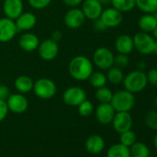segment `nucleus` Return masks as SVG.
Returning <instances> with one entry per match:
<instances>
[{
    "instance_id": "29",
    "label": "nucleus",
    "mask_w": 157,
    "mask_h": 157,
    "mask_svg": "<svg viewBox=\"0 0 157 157\" xmlns=\"http://www.w3.org/2000/svg\"><path fill=\"white\" fill-rule=\"evenodd\" d=\"M112 96H113L112 91L106 86H103L101 88H98L95 91V98L100 104L110 103Z\"/></svg>"
},
{
    "instance_id": "28",
    "label": "nucleus",
    "mask_w": 157,
    "mask_h": 157,
    "mask_svg": "<svg viewBox=\"0 0 157 157\" xmlns=\"http://www.w3.org/2000/svg\"><path fill=\"white\" fill-rule=\"evenodd\" d=\"M136 7L143 13L152 14L157 10V0H135Z\"/></svg>"
},
{
    "instance_id": "37",
    "label": "nucleus",
    "mask_w": 157,
    "mask_h": 157,
    "mask_svg": "<svg viewBox=\"0 0 157 157\" xmlns=\"http://www.w3.org/2000/svg\"><path fill=\"white\" fill-rule=\"evenodd\" d=\"M10 95V90L6 85H0V100L7 101Z\"/></svg>"
},
{
    "instance_id": "22",
    "label": "nucleus",
    "mask_w": 157,
    "mask_h": 157,
    "mask_svg": "<svg viewBox=\"0 0 157 157\" xmlns=\"http://www.w3.org/2000/svg\"><path fill=\"white\" fill-rule=\"evenodd\" d=\"M138 26L140 32L151 33L153 29L157 26V22L151 13H144L138 21Z\"/></svg>"
},
{
    "instance_id": "43",
    "label": "nucleus",
    "mask_w": 157,
    "mask_h": 157,
    "mask_svg": "<svg viewBox=\"0 0 157 157\" xmlns=\"http://www.w3.org/2000/svg\"><path fill=\"white\" fill-rule=\"evenodd\" d=\"M151 34H152V37L156 40L157 39V26L153 29V31L151 32Z\"/></svg>"
},
{
    "instance_id": "24",
    "label": "nucleus",
    "mask_w": 157,
    "mask_h": 157,
    "mask_svg": "<svg viewBox=\"0 0 157 157\" xmlns=\"http://www.w3.org/2000/svg\"><path fill=\"white\" fill-rule=\"evenodd\" d=\"M106 157H130L129 147L125 146L120 142L113 144L108 148Z\"/></svg>"
},
{
    "instance_id": "35",
    "label": "nucleus",
    "mask_w": 157,
    "mask_h": 157,
    "mask_svg": "<svg viewBox=\"0 0 157 157\" xmlns=\"http://www.w3.org/2000/svg\"><path fill=\"white\" fill-rule=\"evenodd\" d=\"M146 77H147L148 84L157 87V68H151L146 73Z\"/></svg>"
},
{
    "instance_id": "12",
    "label": "nucleus",
    "mask_w": 157,
    "mask_h": 157,
    "mask_svg": "<svg viewBox=\"0 0 157 157\" xmlns=\"http://www.w3.org/2000/svg\"><path fill=\"white\" fill-rule=\"evenodd\" d=\"M18 33L14 20L7 17L0 19V43H9L14 39Z\"/></svg>"
},
{
    "instance_id": "6",
    "label": "nucleus",
    "mask_w": 157,
    "mask_h": 157,
    "mask_svg": "<svg viewBox=\"0 0 157 157\" xmlns=\"http://www.w3.org/2000/svg\"><path fill=\"white\" fill-rule=\"evenodd\" d=\"M115 56L113 52L105 46L98 47L93 55L94 66L97 67L101 70H107L109 67L114 66Z\"/></svg>"
},
{
    "instance_id": "31",
    "label": "nucleus",
    "mask_w": 157,
    "mask_h": 157,
    "mask_svg": "<svg viewBox=\"0 0 157 157\" xmlns=\"http://www.w3.org/2000/svg\"><path fill=\"white\" fill-rule=\"evenodd\" d=\"M137 141V136L136 133L134 131H132L131 129L127 130L125 132L120 133L119 136V142L125 146L130 147L133 143H135Z\"/></svg>"
},
{
    "instance_id": "8",
    "label": "nucleus",
    "mask_w": 157,
    "mask_h": 157,
    "mask_svg": "<svg viewBox=\"0 0 157 157\" xmlns=\"http://www.w3.org/2000/svg\"><path fill=\"white\" fill-rule=\"evenodd\" d=\"M39 56L44 61H53L59 53L58 43L53 41L51 38L45 39L39 44L37 48Z\"/></svg>"
},
{
    "instance_id": "38",
    "label": "nucleus",
    "mask_w": 157,
    "mask_h": 157,
    "mask_svg": "<svg viewBox=\"0 0 157 157\" xmlns=\"http://www.w3.org/2000/svg\"><path fill=\"white\" fill-rule=\"evenodd\" d=\"M94 29L97 32H105L107 30V27L104 24V22L100 19H97L94 21Z\"/></svg>"
},
{
    "instance_id": "13",
    "label": "nucleus",
    "mask_w": 157,
    "mask_h": 157,
    "mask_svg": "<svg viewBox=\"0 0 157 157\" xmlns=\"http://www.w3.org/2000/svg\"><path fill=\"white\" fill-rule=\"evenodd\" d=\"M82 10L87 20L95 21L100 18L103 12V5L98 0H83Z\"/></svg>"
},
{
    "instance_id": "15",
    "label": "nucleus",
    "mask_w": 157,
    "mask_h": 157,
    "mask_svg": "<svg viewBox=\"0 0 157 157\" xmlns=\"http://www.w3.org/2000/svg\"><path fill=\"white\" fill-rule=\"evenodd\" d=\"M115 114L116 111L110 103L100 104L95 109V117L97 121L102 125L111 124Z\"/></svg>"
},
{
    "instance_id": "42",
    "label": "nucleus",
    "mask_w": 157,
    "mask_h": 157,
    "mask_svg": "<svg viewBox=\"0 0 157 157\" xmlns=\"http://www.w3.org/2000/svg\"><path fill=\"white\" fill-rule=\"evenodd\" d=\"M152 144H153V146L157 149V131H156V133L154 134V136H153V138H152Z\"/></svg>"
},
{
    "instance_id": "5",
    "label": "nucleus",
    "mask_w": 157,
    "mask_h": 157,
    "mask_svg": "<svg viewBox=\"0 0 157 157\" xmlns=\"http://www.w3.org/2000/svg\"><path fill=\"white\" fill-rule=\"evenodd\" d=\"M134 49L138 51L140 55L149 56L153 53L155 39L151 35V33L140 32L136 33L133 37Z\"/></svg>"
},
{
    "instance_id": "19",
    "label": "nucleus",
    "mask_w": 157,
    "mask_h": 157,
    "mask_svg": "<svg viewBox=\"0 0 157 157\" xmlns=\"http://www.w3.org/2000/svg\"><path fill=\"white\" fill-rule=\"evenodd\" d=\"M105 142L102 136L98 134H93L89 136L85 141L86 151L94 155L101 153L105 150Z\"/></svg>"
},
{
    "instance_id": "39",
    "label": "nucleus",
    "mask_w": 157,
    "mask_h": 157,
    "mask_svg": "<svg viewBox=\"0 0 157 157\" xmlns=\"http://www.w3.org/2000/svg\"><path fill=\"white\" fill-rule=\"evenodd\" d=\"M62 1L66 6L69 8H76L77 6L82 4L83 0H62Z\"/></svg>"
},
{
    "instance_id": "2",
    "label": "nucleus",
    "mask_w": 157,
    "mask_h": 157,
    "mask_svg": "<svg viewBox=\"0 0 157 157\" xmlns=\"http://www.w3.org/2000/svg\"><path fill=\"white\" fill-rule=\"evenodd\" d=\"M122 83L124 85L125 90L134 94L141 93L148 85L146 73L138 69L130 71L127 75H125Z\"/></svg>"
},
{
    "instance_id": "20",
    "label": "nucleus",
    "mask_w": 157,
    "mask_h": 157,
    "mask_svg": "<svg viewBox=\"0 0 157 157\" xmlns=\"http://www.w3.org/2000/svg\"><path fill=\"white\" fill-rule=\"evenodd\" d=\"M115 48L118 54L129 55L134 50L133 38L128 34H121L115 41Z\"/></svg>"
},
{
    "instance_id": "21",
    "label": "nucleus",
    "mask_w": 157,
    "mask_h": 157,
    "mask_svg": "<svg viewBox=\"0 0 157 157\" xmlns=\"http://www.w3.org/2000/svg\"><path fill=\"white\" fill-rule=\"evenodd\" d=\"M33 83L34 82L33 81V78L28 75H20L19 77L16 78L14 86L18 93L25 94L33 91Z\"/></svg>"
},
{
    "instance_id": "10",
    "label": "nucleus",
    "mask_w": 157,
    "mask_h": 157,
    "mask_svg": "<svg viewBox=\"0 0 157 157\" xmlns=\"http://www.w3.org/2000/svg\"><path fill=\"white\" fill-rule=\"evenodd\" d=\"M7 105L9 110L14 114H22L27 111L29 107V102L23 94H10L7 99Z\"/></svg>"
},
{
    "instance_id": "16",
    "label": "nucleus",
    "mask_w": 157,
    "mask_h": 157,
    "mask_svg": "<svg viewBox=\"0 0 157 157\" xmlns=\"http://www.w3.org/2000/svg\"><path fill=\"white\" fill-rule=\"evenodd\" d=\"M23 7L22 0H4L3 12L5 17L15 21L23 12Z\"/></svg>"
},
{
    "instance_id": "32",
    "label": "nucleus",
    "mask_w": 157,
    "mask_h": 157,
    "mask_svg": "<svg viewBox=\"0 0 157 157\" xmlns=\"http://www.w3.org/2000/svg\"><path fill=\"white\" fill-rule=\"evenodd\" d=\"M144 123L148 128L151 130H157V112L155 110H150L145 115Z\"/></svg>"
},
{
    "instance_id": "44",
    "label": "nucleus",
    "mask_w": 157,
    "mask_h": 157,
    "mask_svg": "<svg viewBox=\"0 0 157 157\" xmlns=\"http://www.w3.org/2000/svg\"><path fill=\"white\" fill-rule=\"evenodd\" d=\"M153 54L157 55V39L155 40V44H154V50H153Z\"/></svg>"
},
{
    "instance_id": "36",
    "label": "nucleus",
    "mask_w": 157,
    "mask_h": 157,
    "mask_svg": "<svg viewBox=\"0 0 157 157\" xmlns=\"http://www.w3.org/2000/svg\"><path fill=\"white\" fill-rule=\"evenodd\" d=\"M9 107L6 101L0 100V123H1L9 114Z\"/></svg>"
},
{
    "instance_id": "34",
    "label": "nucleus",
    "mask_w": 157,
    "mask_h": 157,
    "mask_svg": "<svg viewBox=\"0 0 157 157\" xmlns=\"http://www.w3.org/2000/svg\"><path fill=\"white\" fill-rule=\"evenodd\" d=\"M52 2V0H28L29 5L35 10H44L47 8Z\"/></svg>"
},
{
    "instance_id": "23",
    "label": "nucleus",
    "mask_w": 157,
    "mask_h": 157,
    "mask_svg": "<svg viewBox=\"0 0 157 157\" xmlns=\"http://www.w3.org/2000/svg\"><path fill=\"white\" fill-rule=\"evenodd\" d=\"M106 78L107 82H110L113 85H118L123 82L125 74L122 68H119L116 66H112L107 69L106 72Z\"/></svg>"
},
{
    "instance_id": "18",
    "label": "nucleus",
    "mask_w": 157,
    "mask_h": 157,
    "mask_svg": "<svg viewBox=\"0 0 157 157\" xmlns=\"http://www.w3.org/2000/svg\"><path fill=\"white\" fill-rule=\"evenodd\" d=\"M40 40L35 33L24 32L19 39V46L25 52H33L37 50Z\"/></svg>"
},
{
    "instance_id": "11",
    "label": "nucleus",
    "mask_w": 157,
    "mask_h": 157,
    "mask_svg": "<svg viewBox=\"0 0 157 157\" xmlns=\"http://www.w3.org/2000/svg\"><path fill=\"white\" fill-rule=\"evenodd\" d=\"M111 124L115 131L120 134L131 129L133 126V118L129 112H116Z\"/></svg>"
},
{
    "instance_id": "26",
    "label": "nucleus",
    "mask_w": 157,
    "mask_h": 157,
    "mask_svg": "<svg viewBox=\"0 0 157 157\" xmlns=\"http://www.w3.org/2000/svg\"><path fill=\"white\" fill-rule=\"evenodd\" d=\"M88 81L91 86L94 87V89H98L103 86H105L107 83L106 75L102 71H94L90 76V78H88Z\"/></svg>"
},
{
    "instance_id": "46",
    "label": "nucleus",
    "mask_w": 157,
    "mask_h": 157,
    "mask_svg": "<svg viewBox=\"0 0 157 157\" xmlns=\"http://www.w3.org/2000/svg\"><path fill=\"white\" fill-rule=\"evenodd\" d=\"M153 105H154V106L157 108V96L154 98V100H153Z\"/></svg>"
},
{
    "instance_id": "14",
    "label": "nucleus",
    "mask_w": 157,
    "mask_h": 157,
    "mask_svg": "<svg viewBox=\"0 0 157 157\" xmlns=\"http://www.w3.org/2000/svg\"><path fill=\"white\" fill-rule=\"evenodd\" d=\"M99 19L104 22V24L107 27V29H109V28H116L119 26L123 21V16L120 11L111 7L103 10V12Z\"/></svg>"
},
{
    "instance_id": "7",
    "label": "nucleus",
    "mask_w": 157,
    "mask_h": 157,
    "mask_svg": "<svg viewBox=\"0 0 157 157\" xmlns=\"http://www.w3.org/2000/svg\"><path fill=\"white\" fill-rule=\"evenodd\" d=\"M63 102L68 106H78L87 99L86 92L80 86H71L67 88L62 94Z\"/></svg>"
},
{
    "instance_id": "33",
    "label": "nucleus",
    "mask_w": 157,
    "mask_h": 157,
    "mask_svg": "<svg viewBox=\"0 0 157 157\" xmlns=\"http://www.w3.org/2000/svg\"><path fill=\"white\" fill-rule=\"evenodd\" d=\"M129 64V57L128 55L125 54H117L115 56L114 58V66L119 67V68H125L128 66Z\"/></svg>"
},
{
    "instance_id": "1",
    "label": "nucleus",
    "mask_w": 157,
    "mask_h": 157,
    "mask_svg": "<svg viewBox=\"0 0 157 157\" xmlns=\"http://www.w3.org/2000/svg\"><path fill=\"white\" fill-rule=\"evenodd\" d=\"M67 69L75 81L84 82L94 72V63L85 56H76L69 61Z\"/></svg>"
},
{
    "instance_id": "45",
    "label": "nucleus",
    "mask_w": 157,
    "mask_h": 157,
    "mask_svg": "<svg viewBox=\"0 0 157 157\" xmlns=\"http://www.w3.org/2000/svg\"><path fill=\"white\" fill-rule=\"evenodd\" d=\"M152 15H153V17H154V19H155V21H156V22H157V10H155V11L152 13Z\"/></svg>"
},
{
    "instance_id": "3",
    "label": "nucleus",
    "mask_w": 157,
    "mask_h": 157,
    "mask_svg": "<svg viewBox=\"0 0 157 157\" xmlns=\"http://www.w3.org/2000/svg\"><path fill=\"white\" fill-rule=\"evenodd\" d=\"M110 104L116 112H129L135 105V95L127 90H120L113 94Z\"/></svg>"
},
{
    "instance_id": "41",
    "label": "nucleus",
    "mask_w": 157,
    "mask_h": 157,
    "mask_svg": "<svg viewBox=\"0 0 157 157\" xmlns=\"http://www.w3.org/2000/svg\"><path fill=\"white\" fill-rule=\"evenodd\" d=\"M136 66H137V69L138 70H140V71H144L145 68H146V67H147L146 63L144 61H142V60L140 61V62H138Z\"/></svg>"
},
{
    "instance_id": "4",
    "label": "nucleus",
    "mask_w": 157,
    "mask_h": 157,
    "mask_svg": "<svg viewBox=\"0 0 157 157\" xmlns=\"http://www.w3.org/2000/svg\"><path fill=\"white\" fill-rule=\"evenodd\" d=\"M33 91L38 98L48 100L56 95L57 88L56 82L51 78H40L34 82Z\"/></svg>"
},
{
    "instance_id": "17",
    "label": "nucleus",
    "mask_w": 157,
    "mask_h": 157,
    "mask_svg": "<svg viewBox=\"0 0 157 157\" xmlns=\"http://www.w3.org/2000/svg\"><path fill=\"white\" fill-rule=\"evenodd\" d=\"M15 23H16L18 32H29L35 27L37 23V18L32 12L23 11L15 20Z\"/></svg>"
},
{
    "instance_id": "9",
    "label": "nucleus",
    "mask_w": 157,
    "mask_h": 157,
    "mask_svg": "<svg viewBox=\"0 0 157 157\" xmlns=\"http://www.w3.org/2000/svg\"><path fill=\"white\" fill-rule=\"evenodd\" d=\"M85 20L86 18L82 9H78L77 7L69 9L64 16L65 25L72 30L81 28L84 24Z\"/></svg>"
},
{
    "instance_id": "30",
    "label": "nucleus",
    "mask_w": 157,
    "mask_h": 157,
    "mask_svg": "<svg viewBox=\"0 0 157 157\" xmlns=\"http://www.w3.org/2000/svg\"><path fill=\"white\" fill-rule=\"evenodd\" d=\"M78 113L81 117H90L94 111V105L91 101L89 100H84L82 104H80L78 106Z\"/></svg>"
},
{
    "instance_id": "40",
    "label": "nucleus",
    "mask_w": 157,
    "mask_h": 157,
    "mask_svg": "<svg viewBox=\"0 0 157 157\" xmlns=\"http://www.w3.org/2000/svg\"><path fill=\"white\" fill-rule=\"evenodd\" d=\"M62 33L60 32V31H58V30H56V31H54L53 33H52V34H51V39L53 40V41H55V42H56V43H58L61 39H62Z\"/></svg>"
},
{
    "instance_id": "25",
    "label": "nucleus",
    "mask_w": 157,
    "mask_h": 157,
    "mask_svg": "<svg viewBox=\"0 0 157 157\" xmlns=\"http://www.w3.org/2000/svg\"><path fill=\"white\" fill-rule=\"evenodd\" d=\"M130 157H150V149L149 147L141 142L136 141L130 147Z\"/></svg>"
},
{
    "instance_id": "47",
    "label": "nucleus",
    "mask_w": 157,
    "mask_h": 157,
    "mask_svg": "<svg viewBox=\"0 0 157 157\" xmlns=\"http://www.w3.org/2000/svg\"><path fill=\"white\" fill-rule=\"evenodd\" d=\"M98 1H99V2H102V0H98ZM102 5H103V4H102Z\"/></svg>"
},
{
    "instance_id": "27",
    "label": "nucleus",
    "mask_w": 157,
    "mask_h": 157,
    "mask_svg": "<svg viewBox=\"0 0 157 157\" xmlns=\"http://www.w3.org/2000/svg\"><path fill=\"white\" fill-rule=\"evenodd\" d=\"M111 5L121 13L129 12L136 7L135 0H111Z\"/></svg>"
}]
</instances>
